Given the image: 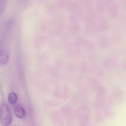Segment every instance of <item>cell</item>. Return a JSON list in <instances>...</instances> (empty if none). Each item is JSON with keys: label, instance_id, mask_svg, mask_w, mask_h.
<instances>
[{"label": "cell", "instance_id": "cell-1", "mask_svg": "<svg viewBox=\"0 0 126 126\" xmlns=\"http://www.w3.org/2000/svg\"><path fill=\"white\" fill-rule=\"evenodd\" d=\"M13 120L12 112L7 104L0 105V122L2 126H9Z\"/></svg>", "mask_w": 126, "mask_h": 126}, {"label": "cell", "instance_id": "cell-2", "mask_svg": "<svg viewBox=\"0 0 126 126\" xmlns=\"http://www.w3.org/2000/svg\"><path fill=\"white\" fill-rule=\"evenodd\" d=\"M14 114L17 118L24 119L26 116V112L22 106L18 105L14 108Z\"/></svg>", "mask_w": 126, "mask_h": 126}, {"label": "cell", "instance_id": "cell-3", "mask_svg": "<svg viewBox=\"0 0 126 126\" xmlns=\"http://www.w3.org/2000/svg\"><path fill=\"white\" fill-rule=\"evenodd\" d=\"M9 60V54L6 49L0 50V64H6Z\"/></svg>", "mask_w": 126, "mask_h": 126}, {"label": "cell", "instance_id": "cell-4", "mask_svg": "<svg viewBox=\"0 0 126 126\" xmlns=\"http://www.w3.org/2000/svg\"><path fill=\"white\" fill-rule=\"evenodd\" d=\"M18 100L17 94L15 92H11L8 95V102L12 105H14L17 103Z\"/></svg>", "mask_w": 126, "mask_h": 126}, {"label": "cell", "instance_id": "cell-5", "mask_svg": "<svg viewBox=\"0 0 126 126\" xmlns=\"http://www.w3.org/2000/svg\"><path fill=\"white\" fill-rule=\"evenodd\" d=\"M7 0H0V11H1L4 8Z\"/></svg>", "mask_w": 126, "mask_h": 126}]
</instances>
